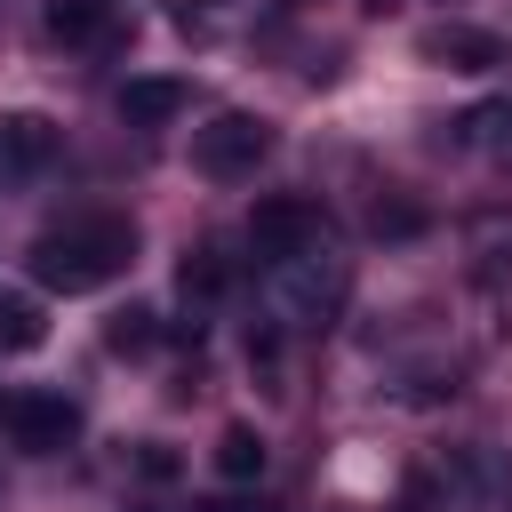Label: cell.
Here are the masks:
<instances>
[{"label":"cell","instance_id":"1","mask_svg":"<svg viewBox=\"0 0 512 512\" xmlns=\"http://www.w3.org/2000/svg\"><path fill=\"white\" fill-rule=\"evenodd\" d=\"M136 264V224L128 216H64L32 240V280L48 296H88V288H112L120 272Z\"/></svg>","mask_w":512,"mask_h":512},{"label":"cell","instance_id":"2","mask_svg":"<svg viewBox=\"0 0 512 512\" xmlns=\"http://www.w3.org/2000/svg\"><path fill=\"white\" fill-rule=\"evenodd\" d=\"M272 160V120L264 112H216L200 136H192V168L216 176V184H240Z\"/></svg>","mask_w":512,"mask_h":512},{"label":"cell","instance_id":"3","mask_svg":"<svg viewBox=\"0 0 512 512\" xmlns=\"http://www.w3.org/2000/svg\"><path fill=\"white\" fill-rule=\"evenodd\" d=\"M312 240H320V208H312V200L264 192V200L248 208V248H256V264H288V256H304Z\"/></svg>","mask_w":512,"mask_h":512},{"label":"cell","instance_id":"4","mask_svg":"<svg viewBox=\"0 0 512 512\" xmlns=\"http://www.w3.org/2000/svg\"><path fill=\"white\" fill-rule=\"evenodd\" d=\"M8 440H16L24 456H56V448L80 440V408H72L64 392H16V400H8Z\"/></svg>","mask_w":512,"mask_h":512},{"label":"cell","instance_id":"5","mask_svg":"<svg viewBox=\"0 0 512 512\" xmlns=\"http://www.w3.org/2000/svg\"><path fill=\"white\" fill-rule=\"evenodd\" d=\"M416 56L440 64V72H496L504 64V40L480 32V24H424L416 32Z\"/></svg>","mask_w":512,"mask_h":512},{"label":"cell","instance_id":"6","mask_svg":"<svg viewBox=\"0 0 512 512\" xmlns=\"http://www.w3.org/2000/svg\"><path fill=\"white\" fill-rule=\"evenodd\" d=\"M184 104H192V88H184V80H160V72H144V80L120 88V120H128V128H168Z\"/></svg>","mask_w":512,"mask_h":512},{"label":"cell","instance_id":"7","mask_svg":"<svg viewBox=\"0 0 512 512\" xmlns=\"http://www.w3.org/2000/svg\"><path fill=\"white\" fill-rule=\"evenodd\" d=\"M104 24H112V0H48V32L56 40H104Z\"/></svg>","mask_w":512,"mask_h":512},{"label":"cell","instance_id":"8","mask_svg":"<svg viewBox=\"0 0 512 512\" xmlns=\"http://www.w3.org/2000/svg\"><path fill=\"white\" fill-rule=\"evenodd\" d=\"M216 472H224V480H256V472H264V432H256V424H224Z\"/></svg>","mask_w":512,"mask_h":512},{"label":"cell","instance_id":"9","mask_svg":"<svg viewBox=\"0 0 512 512\" xmlns=\"http://www.w3.org/2000/svg\"><path fill=\"white\" fill-rule=\"evenodd\" d=\"M40 336H48L40 304H32V296H16V288H0V352H32Z\"/></svg>","mask_w":512,"mask_h":512},{"label":"cell","instance_id":"10","mask_svg":"<svg viewBox=\"0 0 512 512\" xmlns=\"http://www.w3.org/2000/svg\"><path fill=\"white\" fill-rule=\"evenodd\" d=\"M104 344H112L120 360H136V352H152V344H160V320H152L144 304H120V312L104 320Z\"/></svg>","mask_w":512,"mask_h":512},{"label":"cell","instance_id":"11","mask_svg":"<svg viewBox=\"0 0 512 512\" xmlns=\"http://www.w3.org/2000/svg\"><path fill=\"white\" fill-rule=\"evenodd\" d=\"M48 152H56L48 120H8V136H0V160H16V168H40Z\"/></svg>","mask_w":512,"mask_h":512},{"label":"cell","instance_id":"12","mask_svg":"<svg viewBox=\"0 0 512 512\" xmlns=\"http://www.w3.org/2000/svg\"><path fill=\"white\" fill-rule=\"evenodd\" d=\"M176 288H184V296H200V304H208V296H224V264H216V248H192V256L176 264Z\"/></svg>","mask_w":512,"mask_h":512},{"label":"cell","instance_id":"13","mask_svg":"<svg viewBox=\"0 0 512 512\" xmlns=\"http://www.w3.org/2000/svg\"><path fill=\"white\" fill-rule=\"evenodd\" d=\"M368 224H376V232H392V240H408V232H424V208H408V200H376V208H368Z\"/></svg>","mask_w":512,"mask_h":512},{"label":"cell","instance_id":"14","mask_svg":"<svg viewBox=\"0 0 512 512\" xmlns=\"http://www.w3.org/2000/svg\"><path fill=\"white\" fill-rule=\"evenodd\" d=\"M496 120H504V136H496V152H504V160H512V104H504V112H496Z\"/></svg>","mask_w":512,"mask_h":512},{"label":"cell","instance_id":"15","mask_svg":"<svg viewBox=\"0 0 512 512\" xmlns=\"http://www.w3.org/2000/svg\"><path fill=\"white\" fill-rule=\"evenodd\" d=\"M0 136H8V128H0Z\"/></svg>","mask_w":512,"mask_h":512}]
</instances>
